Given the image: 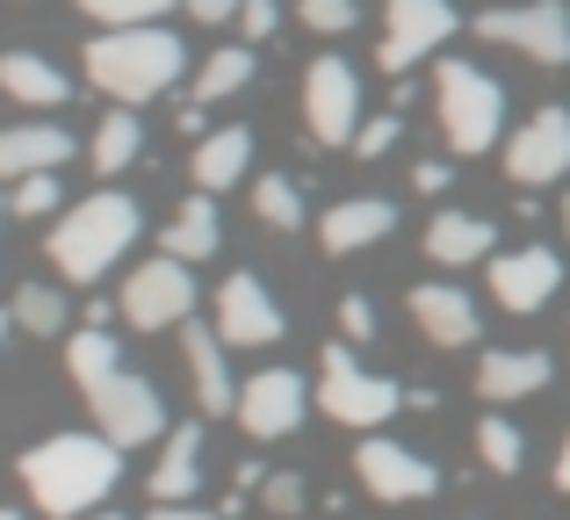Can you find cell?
I'll use <instances>...</instances> for the list:
<instances>
[{"label":"cell","instance_id":"836d02e7","mask_svg":"<svg viewBox=\"0 0 570 520\" xmlns=\"http://www.w3.org/2000/svg\"><path fill=\"white\" fill-rule=\"evenodd\" d=\"M296 22L318 37H340V29H354V0H296Z\"/></svg>","mask_w":570,"mask_h":520},{"label":"cell","instance_id":"74e56055","mask_svg":"<svg viewBox=\"0 0 570 520\" xmlns=\"http://www.w3.org/2000/svg\"><path fill=\"white\" fill-rule=\"evenodd\" d=\"M340 333H347V340H368V333H376V311H368V296H340Z\"/></svg>","mask_w":570,"mask_h":520},{"label":"cell","instance_id":"3957f363","mask_svg":"<svg viewBox=\"0 0 570 520\" xmlns=\"http://www.w3.org/2000/svg\"><path fill=\"white\" fill-rule=\"evenodd\" d=\"M145 232V217H138V203L130 196H116V188H101V196H87V203H72L66 210V225L51 232V267L66 282H95V275H109L116 261H124V246Z\"/></svg>","mask_w":570,"mask_h":520},{"label":"cell","instance_id":"9a60e30c","mask_svg":"<svg viewBox=\"0 0 570 520\" xmlns=\"http://www.w3.org/2000/svg\"><path fill=\"white\" fill-rule=\"evenodd\" d=\"M563 282V261L549 254V246H520V254H491V296H499L505 311H542L549 296H557Z\"/></svg>","mask_w":570,"mask_h":520},{"label":"cell","instance_id":"4dcf8cb0","mask_svg":"<svg viewBox=\"0 0 570 520\" xmlns=\"http://www.w3.org/2000/svg\"><path fill=\"white\" fill-rule=\"evenodd\" d=\"M476 455H484V470H499V478H513V470L528 463V434H520L513 420H499V412H491V420L476 426Z\"/></svg>","mask_w":570,"mask_h":520},{"label":"cell","instance_id":"7c38bea8","mask_svg":"<svg viewBox=\"0 0 570 520\" xmlns=\"http://www.w3.org/2000/svg\"><path fill=\"white\" fill-rule=\"evenodd\" d=\"M390 29H383V72H412V58H426L433 43L455 37V8L448 0H383Z\"/></svg>","mask_w":570,"mask_h":520},{"label":"cell","instance_id":"f6af8a7d","mask_svg":"<svg viewBox=\"0 0 570 520\" xmlns=\"http://www.w3.org/2000/svg\"><path fill=\"white\" fill-rule=\"evenodd\" d=\"M0 520H22V513H8V507H0Z\"/></svg>","mask_w":570,"mask_h":520},{"label":"cell","instance_id":"7a4b0ae2","mask_svg":"<svg viewBox=\"0 0 570 520\" xmlns=\"http://www.w3.org/2000/svg\"><path fill=\"white\" fill-rule=\"evenodd\" d=\"M87 80L101 87L109 101H153V95H167L174 80H181V37L174 29H159V22H130V29H101L95 43H87Z\"/></svg>","mask_w":570,"mask_h":520},{"label":"cell","instance_id":"7bdbcfd3","mask_svg":"<svg viewBox=\"0 0 570 520\" xmlns=\"http://www.w3.org/2000/svg\"><path fill=\"white\" fill-rule=\"evenodd\" d=\"M8 325H14V311H0V340H8Z\"/></svg>","mask_w":570,"mask_h":520},{"label":"cell","instance_id":"d6a6232c","mask_svg":"<svg viewBox=\"0 0 570 520\" xmlns=\"http://www.w3.org/2000/svg\"><path fill=\"white\" fill-rule=\"evenodd\" d=\"M8 210L14 217H51L58 210V174H22V181L8 188Z\"/></svg>","mask_w":570,"mask_h":520},{"label":"cell","instance_id":"6da1fadb","mask_svg":"<svg viewBox=\"0 0 570 520\" xmlns=\"http://www.w3.org/2000/svg\"><path fill=\"white\" fill-rule=\"evenodd\" d=\"M116 470H124V449H116L109 434H51V441H37V449L22 455L29 499H37L43 513H58V520L101 507L109 484H116Z\"/></svg>","mask_w":570,"mask_h":520},{"label":"cell","instance_id":"f546056e","mask_svg":"<svg viewBox=\"0 0 570 520\" xmlns=\"http://www.w3.org/2000/svg\"><path fill=\"white\" fill-rule=\"evenodd\" d=\"M8 311H14V325H22V333H37V340L66 333V296H58V290H43V282H22Z\"/></svg>","mask_w":570,"mask_h":520},{"label":"cell","instance_id":"60d3db41","mask_svg":"<svg viewBox=\"0 0 570 520\" xmlns=\"http://www.w3.org/2000/svg\"><path fill=\"white\" fill-rule=\"evenodd\" d=\"M145 520H224V513H203V507H195V499H181V507H153Z\"/></svg>","mask_w":570,"mask_h":520},{"label":"cell","instance_id":"83f0119b","mask_svg":"<svg viewBox=\"0 0 570 520\" xmlns=\"http://www.w3.org/2000/svg\"><path fill=\"white\" fill-rule=\"evenodd\" d=\"M246 80H253V43H224V51H209L203 66H195V101H224Z\"/></svg>","mask_w":570,"mask_h":520},{"label":"cell","instance_id":"ac0fdd59","mask_svg":"<svg viewBox=\"0 0 570 520\" xmlns=\"http://www.w3.org/2000/svg\"><path fill=\"white\" fill-rule=\"evenodd\" d=\"M542 383H549L542 347H484V362H476V398L484 405H513V398L542 391Z\"/></svg>","mask_w":570,"mask_h":520},{"label":"cell","instance_id":"9c48e42d","mask_svg":"<svg viewBox=\"0 0 570 520\" xmlns=\"http://www.w3.org/2000/svg\"><path fill=\"white\" fill-rule=\"evenodd\" d=\"M195 311V282H188V261L159 254L145 261L138 275L124 282V318L138 325V333H167V325H188Z\"/></svg>","mask_w":570,"mask_h":520},{"label":"cell","instance_id":"d6986e66","mask_svg":"<svg viewBox=\"0 0 570 520\" xmlns=\"http://www.w3.org/2000/svg\"><path fill=\"white\" fill-rule=\"evenodd\" d=\"M383 232H397V203H383V196L333 203V210L318 217L325 254H362V246H376V239H383Z\"/></svg>","mask_w":570,"mask_h":520},{"label":"cell","instance_id":"b9f144b4","mask_svg":"<svg viewBox=\"0 0 570 520\" xmlns=\"http://www.w3.org/2000/svg\"><path fill=\"white\" fill-rule=\"evenodd\" d=\"M557 484L570 492V434H563V455H557Z\"/></svg>","mask_w":570,"mask_h":520},{"label":"cell","instance_id":"f1b7e54d","mask_svg":"<svg viewBox=\"0 0 570 520\" xmlns=\"http://www.w3.org/2000/svg\"><path fill=\"white\" fill-rule=\"evenodd\" d=\"M253 210L275 232H304V188H296L289 174H261V181H253Z\"/></svg>","mask_w":570,"mask_h":520},{"label":"cell","instance_id":"ba28073f","mask_svg":"<svg viewBox=\"0 0 570 520\" xmlns=\"http://www.w3.org/2000/svg\"><path fill=\"white\" fill-rule=\"evenodd\" d=\"M87 405H95L101 434H109L116 449H145V441H159V426H167V405H159V391H153L145 376H130V369L101 376L95 391H87Z\"/></svg>","mask_w":570,"mask_h":520},{"label":"cell","instance_id":"277c9868","mask_svg":"<svg viewBox=\"0 0 570 520\" xmlns=\"http://www.w3.org/2000/svg\"><path fill=\"white\" fill-rule=\"evenodd\" d=\"M433 101H441L448 153L476 159V153L499 145V130H505V87L491 80V72H476L470 58H448V66L433 72Z\"/></svg>","mask_w":570,"mask_h":520},{"label":"cell","instance_id":"8d00e7d4","mask_svg":"<svg viewBox=\"0 0 570 520\" xmlns=\"http://www.w3.org/2000/svg\"><path fill=\"white\" fill-rule=\"evenodd\" d=\"M275 22H282L275 0H246V8H238V29H246V43H267V37H275Z\"/></svg>","mask_w":570,"mask_h":520},{"label":"cell","instance_id":"4fadbf2b","mask_svg":"<svg viewBox=\"0 0 570 520\" xmlns=\"http://www.w3.org/2000/svg\"><path fill=\"white\" fill-rule=\"evenodd\" d=\"M217 333H224V347H275L282 340V304L267 296L261 275L238 267V275L217 290Z\"/></svg>","mask_w":570,"mask_h":520},{"label":"cell","instance_id":"e575fe53","mask_svg":"<svg viewBox=\"0 0 570 520\" xmlns=\"http://www.w3.org/2000/svg\"><path fill=\"white\" fill-rule=\"evenodd\" d=\"M397 130H404V109H383V116H368V124L354 130V153H362V159H383L390 145H397Z\"/></svg>","mask_w":570,"mask_h":520},{"label":"cell","instance_id":"603a6c76","mask_svg":"<svg viewBox=\"0 0 570 520\" xmlns=\"http://www.w3.org/2000/svg\"><path fill=\"white\" fill-rule=\"evenodd\" d=\"M253 167V130H209V138H195V188H209V196H217V188H232L238 174Z\"/></svg>","mask_w":570,"mask_h":520},{"label":"cell","instance_id":"4316f807","mask_svg":"<svg viewBox=\"0 0 570 520\" xmlns=\"http://www.w3.org/2000/svg\"><path fill=\"white\" fill-rule=\"evenodd\" d=\"M145 153V124L130 116V101H116V116H101L95 130V174H124Z\"/></svg>","mask_w":570,"mask_h":520},{"label":"cell","instance_id":"52a82bcc","mask_svg":"<svg viewBox=\"0 0 570 520\" xmlns=\"http://www.w3.org/2000/svg\"><path fill=\"white\" fill-rule=\"evenodd\" d=\"M304 124L318 145H354L362 130V80L347 58H311L304 72Z\"/></svg>","mask_w":570,"mask_h":520},{"label":"cell","instance_id":"e0dca14e","mask_svg":"<svg viewBox=\"0 0 570 520\" xmlns=\"http://www.w3.org/2000/svg\"><path fill=\"white\" fill-rule=\"evenodd\" d=\"M181 347H188V383H195V405L203 412H238V383L232 362H224V333L217 325H181Z\"/></svg>","mask_w":570,"mask_h":520},{"label":"cell","instance_id":"44dd1931","mask_svg":"<svg viewBox=\"0 0 570 520\" xmlns=\"http://www.w3.org/2000/svg\"><path fill=\"white\" fill-rule=\"evenodd\" d=\"M426 254L441 261V267H470V261L499 254V232H491L484 217H470V210H441L426 225Z\"/></svg>","mask_w":570,"mask_h":520},{"label":"cell","instance_id":"484cf974","mask_svg":"<svg viewBox=\"0 0 570 520\" xmlns=\"http://www.w3.org/2000/svg\"><path fill=\"white\" fill-rule=\"evenodd\" d=\"M66 369H72V383H80V391H95L101 376H116V369H124V347L109 340V325H87V333L66 340Z\"/></svg>","mask_w":570,"mask_h":520},{"label":"cell","instance_id":"5b68a950","mask_svg":"<svg viewBox=\"0 0 570 520\" xmlns=\"http://www.w3.org/2000/svg\"><path fill=\"white\" fill-rule=\"evenodd\" d=\"M318 405L333 412L340 426H376L390 420V412L404 405V391L390 376H376V369L354 362V347H325V376H318Z\"/></svg>","mask_w":570,"mask_h":520},{"label":"cell","instance_id":"f35d334b","mask_svg":"<svg viewBox=\"0 0 570 520\" xmlns=\"http://www.w3.org/2000/svg\"><path fill=\"white\" fill-rule=\"evenodd\" d=\"M412 188H419V196H441V188H448V167H441V159H419V167H412Z\"/></svg>","mask_w":570,"mask_h":520},{"label":"cell","instance_id":"ee69618b","mask_svg":"<svg viewBox=\"0 0 570 520\" xmlns=\"http://www.w3.org/2000/svg\"><path fill=\"white\" fill-rule=\"evenodd\" d=\"M557 217H563V232H570V196H563V210H557Z\"/></svg>","mask_w":570,"mask_h":520},{"label":"cell","instance_id":"d4e9b609","mask_svg":"<svg viewBox=\"0 0 570 520\" xmlns=\"http://www.w3.org/2000/svg\"><path fill=\"white\" fill-rule=\"evenodd\" d=\"M159 239H167V254H174V261H188V267L217 254V203H209V188H195L181 210H174V225L159 232Z\"/></svg>","mask_w":570,"mask_h":520},{"label":"cell","instance_id":"1f68e13d","mask_svg":"<svg viewBox=\"0 0 570 520\" xmlns=\"http://www.w3.org/2000/svg\"><path fill=\"white\" fill-rule=\"evenodd\" d=\"M80 8L95 14L101 29H130V22H159L174 0H80Z\"/></svg>","mask_w":570,"mask_h":520},{"label":"cell","instance_id":"2e32d148","mask_svg":"<svg viewBox=\"0 0 570 520\" xmlns=\"http://www.w3.org/2000/svg\"><path fill=\"white\" fill-rule=\"evenodd\" d=\"M412 325L433 340V347H476V333H484V318H476L470 290H455V282H412Z\"/></svg>","mask_w":570,"mask_h":520},{"label":"cell","instance_id":"30bf717a","mask_svg":"<svg viewBox=\"0 0 570 520\" xmlns=\"http://www.w3.org/2000/svg\"><path fill=\"white\" fill-rule=\"evenodd\" d=\"M304 405H311V391H304L296 369H261V376L238 383V426H246L253 441L296 434V426H304Z\"/></svg>","mask_w":570,"mask_h":520},{"label":"cell","instance_id":"8992f818","mask_svg":"<svg viewBox=\"0 0 570 520\" xmlns=\"http://www.w3.org/2000/svg\"><path fill=\"white\" fill-rule=\"evenodd\" d=\"M476 37L534 58V66H570V8L563 0H528V8H484Z\"/></svg>","mask_w":570,"mask_h":520},{"label":"cell","instance_id":"5bb4252c","mask_svg":"<svg viewBox=\"0 0 570 520\" xmlns=\"http://www.w3.org/2000/svg\"><path fill=\"white\" fill-rule=\"evenodd\" d=\"M354 470H362V484H368L376 499H390V507L441 492V470H433L426 455H412V449H397V441H383V434H368V441H362Z\"/></svg>","mask_w":570,"mask_h":520},{"label":"cell","instance_id":"bcb514c9","mask_svg":"<svg viewBox=\"0 0 570 520\" xmlns=\"http://www.w3.org/2000/svg\"><path fill=\"white\" fill-rule=\"evenodd\" d=\"M101 520H116V513H101Z\"/></svg>","mask_w":570,"mask_h":520},{"label":"cell","instance_id":"cb8c5ba5","mask_svg":"<svg viewBox=\"0 0 570 520\" xmlns=\"http://www.w3.org/2000/svg\"><path fill=\"white\" fill-rule=\"evenodd\" d=\"M203 426H181V434H167V455L153 463V499L159 507H181V499H195V484H203Z\"/></svg>","mask_w":570,"mask_h":520},{"label":"cell","instance_id":"8fae6325","mask_svg":"<svg viewBox=\"0 0 570 520\" xmlns=\"http://www.w3.org/2000/svg\"><path fill=\"white\" fill-rule=\"evenodd\" d=\"M505 174H513L520 188H542L557 181V174H570V109H534L528 124L505 138Z\"/></svg>","mask_w":570,"mask_h":520},{"label":"cell","instance_id":"ab89813d","mask_svg":"<svg viewBox=\"0 0 570 520\" xmlns=\"http://www.w3.org/2000/svg\"><path fill=\"white\" fill-rule=\"evenodd\" d=\"M238 8H246V0H188V14H195V22H232Z\"/></svg>","mask_w":570,"mask_h":520},{"label":"cell","instance_id":"ffe728a7","mask_svg":"<svg viewBox=\"0 0 570 520\" xmlns=\"http://www.w3.org/2000/svg\"><path fill=\"white\" fill-rule=\"evenodd\" d=\"M72 159V138L58 124H14V130H0V174H58Z\"/></svg>","mask_w":570,"mask_h":520},{"label":"cell","instance_id":"d590c367","mask_svg":"<svg viewBox=\"0 0 570 520\" xmlns=\"http://www.w3.org/2000/svg\"><path fill=\"white\" fill-rule=\"evenodd\" d=\"M261 507L275 513V520H289V513H304V478L296 470H275V478L261 484Z\"/></svg>","mask_w":570,"mask_h":520},{"label":"cell","instance_id":"7402d4cb","mask_svg":"<svg viewBox=\"0 0 570 520\" xmlns=\"http://www.w3.org/2000/svg\"><path fill=\"white\" fill-rule=\"evenodd\" d=\"M0 95L29 101V109H58V101L72 95V80L37 51H0Z\"/></svg>","mask_w":570,"mask_h":520}]
</instances>
